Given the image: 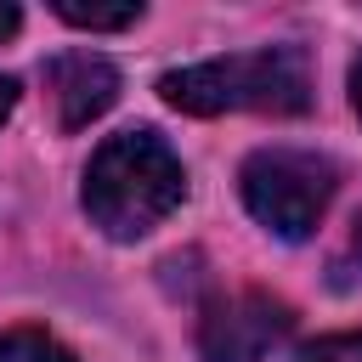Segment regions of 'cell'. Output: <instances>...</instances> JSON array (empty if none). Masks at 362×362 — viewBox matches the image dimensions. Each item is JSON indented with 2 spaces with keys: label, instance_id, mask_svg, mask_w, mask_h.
I'll use <instances>...</instances> for the list:
<instances>
[{
  "label": "cell",
  "instance_id": "12",
  "mask_svg": "<svg viewBox=\"0 0 362 362\" xmlns=\"http://www.w3.org/2000/svg\"><path fill=\"white\" fill-rule=\"evenodd\" d=\"M351 107H356V119H362V57L351 62Z\"/></svg>",
  "mask_w": 362,
  "mask_h": 362
},
{
  "label": "cell",
  "instance_id": "6",
  "mask_svg": "<svg viewBox=\"0 0 362 362\" xmlns=\"http://www.w3.org/2000/svg\"><path fill=\"white\" fill-rule=\"evenodd\" d=\"M0 362H79L62 339H51L45 328H6L0 334Z\"/></svg>",
  "mask_w": 362,
  "mask_h": 362
},
{
  "label": "cell",
  "instance_id": "11",
  "mask_svg": "<svg viewBox=\"0 0 362 362\" xmlns=\"http://www.w3.org/2000/svg\"><path fill=\"white\" fill-rule=\"evenodd\" d=\"M11 107H17V79H11V74H0V124L11 119Z\"/></svg>",
  "mask_w": 362,
  "mask_h": 362
},
{
  "label": "cell",
  "instance_id": "10",
  "mask_svg": "<svg viewBox=\"0 0 362 362\" xmlns=\"http://www.w3.org/2000/svg\"><path fill=\"white\" fill-rule=\"evenodd\" d=\"M17 28H23V11H17L11 0H0V40H11Z\"/></svg>",
  "mask_w": 362,
  "mask_h": 362
},
{
  "label": "cell",
  "instance_id": "5",
  "mask_svg": "<svg viewBox=\"0 0 362 362\" xmlns=\"http://www.w3.org/2000/svg\"><path fill=\"white\" fill-rule=\"evenodd\" d=\"M45 90L57 102V124L85 130L90 119H102L119 102V68L96 51H62L45 62Z\"/></svg>",
  "mask_w": 362,
  "mask_h": 362
},
{
  "label": "cell",
  "instance_id": "9",
  "mask_svg": "<svg viewBox=\"0 0 362 362\" xmlns=\"http://www.w3.org/2000/svg\"><path fill=\"white\" fill-rule=\"evenodd\" d=\"M334 288H362V209H356V221H351V232H345V249L334 255Z\"/></svg>",
  "mask_w": 362,
  "mask_h": 362
},
{
  "label": "cell",
  "instance_id": "3",
  "mask_svg": "<svg viewBox=\"0 0 362 362\" xmlns=\"http://www.w3.org/2000/svg\"><path fill=\"white\" fill-rule=\"evenodd\" d=\"M238 192L266 232L300 243L317 232V221L334 198V164L322 153H305V147H260L243 158Z\"/></svg>",
  "mask_w": 362,
  "mask_h": 362
},
{
  "label": "cell",
  "instance_id": "2",
  "mask_svg": "<svg viewBox=\"0 0 362 362\" xmlns=\"http://www.w3.org/2000/svg\"><path fill=\"white\" fill-rule=\"evenodd\" d=\"M164 102L181 113H305L311 107V68L300 45H260L209 57L192 68H170L158 79Z\"/></svg>",
  "mask_w": 362,
  "mask_h": 362
},
{
  "label": "cell",
  "instance_id": "8",
  "mask_svg": "<svg viewBox=\"0 0 362 362\" xmlns=\"http://www.w3.org/2000/svg\"><path fill=\"white\" fill-rule=\"evenodd\" d=\"M294 362H362V334H322L294 351Z\"/></svg>",
  "mask_w": 362,
  "mask_h": 362
},
{
  "label": "cell",
  "instance_id": "4",
  "mask_svg": "<svg viewBox=\"0 0 362 362\" xmlns=\"http://www.w3.org/2000/svg\"><path fill=\"white\" fill-rule=\"evenodd\" d=\"M294 328L288 300L266 294V288H238L204 305L198 317V356L204 362H260L266 351H277Z\"/></svg>",
  "mask_w": 362,
  "mask_h": 362
},
{
  "label": "cell",
  "instance_id": "7",
  "mask_svg": "<svg viewBox=\"0 0 362 362\" xmlns=\"http://www.w3.org/2000/svg\"><path fill=\"white\" fill-rule=\"evenodd\" d=\"M57 17H62V23H74V28H90V34H113V28H130V23L141 17V6H136V0H124V6H85V0H57Z\"/></svg>",
  "mask_w": 362,
  "mask_h": 362
},
{
  "label": "cell",
  "instance_id": "1",
  "mask_svg": "<svg viewBox=\"0 0 362 362\" xmlns=\"http://www.w3.org/2000/svg\"><path fill=\"white\" fill-rule=\"evenodd\" d=\"M181 198H187V170H181V158L170 153V141L158 130L107 136L90 153L85 187H79V204H85L90 226H102L113 243L147 238Z\"/></svg>",
  "mask_w": 362,
  "mask_h": 362
}]
</instances>
